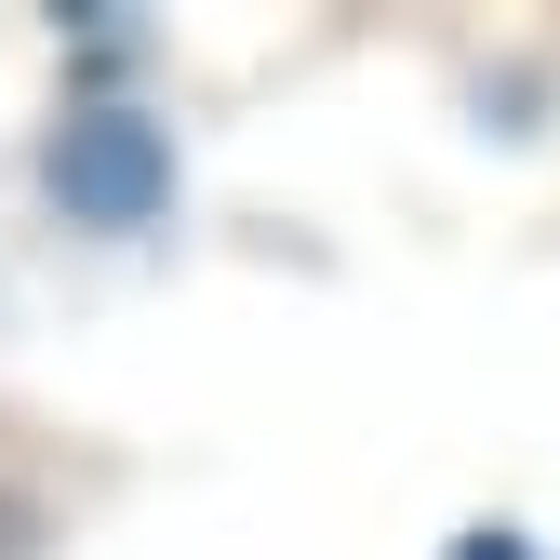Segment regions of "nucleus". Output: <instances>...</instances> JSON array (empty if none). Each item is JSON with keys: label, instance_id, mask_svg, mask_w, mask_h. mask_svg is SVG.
Masks as SVG:
<instances>
[{"label": "nucleus", "instance_id": "2", "mask_svg": "<svg viewBox=\"0 0 560 560\" xmlns=\"http://www.w3.org/2000/svg\"><path fill=\"white\" fill-rule=\"evenodd\" d=\"M454 560H534L521 534H454Z\"/></svg>", "mask_w": 560, "mask_h": 560}, {"label": "nucleus", "instance_id": "1", "mask_svg": "<svg viewBox=\"0 0 560 560\" xmlns=\"http://www.w3.org/2000/svg\"><path fill=\"white\" fill-rule=\"evenodd\" d=\"M40 187L67 200V228H94V241H133V228H161V200H174V133L148 107H67L54 120V148H40Z\"/></svg>", "mask_w": 560, "mask_h": 560}, {"label": "nucleus", "instance_id": "3", "mask_svg": "<svg viewBox=\"0 0 560 560\" xmlns=\"http://www.w3.org/2000/svg\"><path fill=\"white\" fill-rule=\"evenodd\" d=\"M0 560H27V508L14 494H0Z\"/></svg>", "mask_w": 560, "mask_h": 560}]
</instances>
